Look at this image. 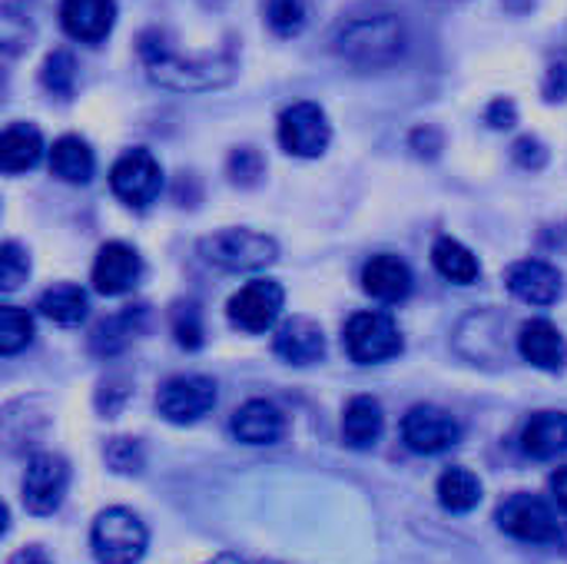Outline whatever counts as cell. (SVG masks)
Wrapping results in <instances>:
<instances>
[{"label": "cell", "mask_w": 567, "mask_h": 564, "mask_svg": "<svg viewBox=\"0 0 567 564\" xmlns=\"http://www.w3.org/2000/svg\"><path fill=\"white\" fill-rule=\"evenodd\" d=\"M405 50V30L395 13H362L339 27L336 53L359 66H385Z\"/></svg>", "instance_id": "cell-1"}, {"label": "cell", "mask_w": 567, "mask_h": 564, "mask_svg": "<svg viewBox=\"0 0 567 564\" xmlns=\"http://www.w3.org/2000/svg\"><path fill=\"white\" fill-rule=\"evenodd\" d=\"M199 256L223 273H259L276 263L279 246L272 236L256 229H219L199 239Z\"/></svg>", "instance_id": "cell-2"}, {"label": "cell", "mask_w": 567, "mask_h": 564, "mask_svg": "<svg viewBox=\"0 0 567 564\" xmlns=\"http://www.w3.org/2000/svg\"><path fill=\"white\" fill-rule=\"evenodd\" d=\"M150 535L140 515L130 509H106L96 515L90 532V548L100 564H140L146 555Z\"/></svg>", "instance_id": "cell-3"}, {"label": "cell", "mask_w": 567, "mask_h": 564, "mask_svg": "<svg viewBox=\"0 0 567 564\" xmlns=\"http://www.w3.org/2000/svg\"><path fill=\"white\" fill-rule=\"evenodd\" d=\"M143 57H146V66H150V76L169 90H209V86H219L233 76V63H219V60H183V57H173L166 47H150L143 40Z\"/></svg>", "instance_id": "cell-4"}, {"label": "cell", "mask_w": 567, "mask_h": 564, "mask_svg": "<svg viewBox=\"0 0 567 564\" xmlns=\"http://www.w3.org/2000/svg\"><path fill=\"white\" fill-rule=\"evenodd\" d=\"M342 346L352 362L359 366H379L402 352V332L392 316L385 312H355L346 322Z\"/></svg>", "instance_id": "cell-5"}, {"label": "cell", "mask_w": 567, "mask_h": 564, "mask_svg": "<svg viewBox=\"0 0 567 564\" xmlns=\"http://www.w3.org/2000/svg\"><path fill=\"white\" fill-rule=\"evenodd\" d=\"M332 140V126L329 116L319 103L312 100H299L292 106L282 110L279 116V146L289 156H302V160H316L329 150Z\"/></svg>", "instance_id": "cell-6"}, {"label": "cell", "mask_w": 567, "mask_h": 564, "mask_svg": "<svg viewBox=\"0 0 567 564\" xmlns=\"http://www.w3.org/2000/svg\"><path fill=\"white\" fill-rule=\"evenodd\" d=\"M216 382L206 376H173L156 392V412L173 425H193L216 409Z\"/></svg>", "instance_id": "cell-7"}, {"label": "cell", "mask_w": 567, "mask_h": 564, "mask_svg": "<svg viewBox=\"0 0 567 564\" xmlns=\"http://www.w3.org/2000/svg\"><path fill=\"white\" fill-rule=\"evenodd\" d=\"M110 189L126 206H136V209L150 206L163 189V170H159L156 156L143 146L126 150L110 170Z\"/></svg>", "instance_id": "cell-8"}, {"label": "cell", "mask_w": 567, "mask_h": 564, "mask_svg": "<svg viewBox=\"0 0 567 564\" xmlns=\"http://www.w3.org/2000/svg\"><path fill=\"white\" fill-rule=\"evenodd\" d=\"M462 439V425L452 412L439 409V406H412L402 419V442L415 452V455H442L452 445H458Z\"/></svg>", "instance_id": "cell-9"}, {"label": "cell", "mask_w": 567, "mask_h": 564, "mask_svg": "<svg viewBox=\"0 0 567 564\" xmlns=\"http://www.w3.org/2000/svg\"><path fill=\"white\" fill-rule=\"evenodd\" d=\"M282 302H286V289L276 279H252L239 293H233L226 316L236 329L256 336V332H266L276 326Z\"/></svg>", "instance_id": "cell-10"}, {"label": "cell", "mask_w": 567, "mask_h": 564, "mask_svg": "<svg viewBox=\"0 0 567 564\" xmlns=\"http://www.w3.org/2000/svg\"><path fill=\"white\" fill-rule=\"evenodd\" d=\"M70 485V465L53 455V452H40L27 462V475H23V505L30 515H53L63 505Z\"/></svg>", "instance_id": "cell-11"}, {"label": "cell", "mask_w": 567, "mask_h": 564, "mask_svg": "<svg viewBox=\"0 0 567 564\" xmlns=\"http://www.w3.org/2000/svg\"><path fill=\"white\" fill-rule=\"evenodd\" d=\"M498 529L518 542H532V545H551L558 542V519L548 509V502H542L538 495H512L508 502H502L498 509Z\"/></svg>", "instance_id": "cell-12"}, {"label": "cell", "mask_w": 567, "mask_h": 564, "mask_svg": "<svg viewBox=\"0 0 567 564\" xmlns=\"http://www.w3.org/2000/svg\"><path fill=\"white\" fill-rule=\"evenodd\" d=\"M143 276V259L126 243H106L96 253L93 263V289L100 296H123L130 293Z\"/></svg>", "instance_id": "cell-13"}, {"label": "cell", "mask_w": 567, "mask_h": 564, "mask_svg": "<svg viewBox=\"0 0 567 564\" xmlns=\"http://www.w3.org/2000/svg\"><path fill=\"white\" fill-rule=\"evenodd\" d=\"M60 23L80 43H100L116 23V0H63Z\"/></svg>", "instance_id": "cell-14"}, {"label": "cell", "mask_w": 567, "mask_h": 564, "mask_svg": "<svg viewBox=\"0 0 567 564\" xmlns=\"http://www.w3.org/2000/svg\"><path fill=\"white\" fill-rule=\"evenodd\" d=\"M412 286H415V276L409 263L392 253H379L362 266V289L379 302H389V306L402 302L412 296Z\"/></svg>", "instance_id": "cell-15"}, {"label": "cell", "mask_w": 567, "mask_h": 564, "mask_svg": "<svg viewBox=\"0 0 567 564\" xmlns=\"http://www.w3.org/2000/svg\"><path fill=\"white\" fill-rule=\"evenodd\" d=\"M505 283L515 299L528 306H551L561 296V273L542 259H522L505 273Z\"/></svg>", "instance_id": "cell-16"}, {"label": "cell", "mask_w": 567, "mask_h": 564, "mask_svg": "<svg viewBox=\"0 0 567 564\" xmlns=\"http://www.w3.org/2000/svg\"><path fill=\"white\" fill-rule=\"evenodd\" d=\"M272 349L289 366H312L326 356V336H322L319 322H312L306 316H292L276 329Z\"/></svg>", "instance_id": "cell-17"}, {"label": "cell", "mask_w": 567, "mask_h": 564, "mask_svg": "<svg viewBox=\"0 0 567 564\" xmlns=\"http://www.w3.org/2000/svg\"><path fill=\"white\" fill-rule=\"evenodd\" d=\"M518 352L525 362H532L535 369H545V372H558L567 366L565 336L548 319H528L518 329Z\"/></svg>", "instance_id": "cell-18"}, {"label": "cell", "mask_w": 567, "mask_h": 564, "mask_svg": "<svg viewBox=\"0 0 567 564\" xmlns=\"http://www.w3.org/2000/svg\"><path fill=\"white\" fill-rule=\"evenodd\" d=\"M229 429L243 445H276L286 435V416L266 399H249L233 412Z\"/></svg>", "instance_id": "cell-19"}, {"label": "cell", "mask_w": 567, "mask_h": 564, "mask_svg": "<svg viewBox=\"0 0 567 564\" xmlns=\"http://www.w3.org/2000/svg\"><path fill=\"white\" fill-rule=\"evenodd\" d=\"M522 452L538 462L567 455V412H535L522 429Z\"/></svg>", "instance_id": "cell-20"}, {"label": "cell", "mask_w": 567, "mask_h": 564, "mask_svg": "<svg viewBox=\"0 0 567 564\" xmlns=\"http://www.w3.org/2000/svg\"><path fill=\"white\" fill-rule=\"evenodd\" d=\"M382 429H385V416H382L379 399H372V396L349 399V406L342 412V435L352 449H359V452L372 449L382 439Z\"/></svg>", "instance_id": "cell-21"}, {"label": "cell", "mask_w": 567, "mask_h": 564, "mask_svg": "<svg viewBox=\"0 0 567 564\" xmlns=\"http://www.w3.org/2000/svg\"><path fill=\"white\" fill-rule=\"evenodd\" d=\"M43 156V136L30 123H10L0 136V170L3 173H23L37 166Z\"/></svg>", "instance_id": "cell-22"}, {"label": "cell", "mask_w": 567, "mask_h": 564, "mask_svg": "<svg viewBox=\"0 0 567 564\" xmlns=\"http://www.w3.org/2000/svg\"><path fill=\"white\" fill-rule=\"evenodd\" d=\"M50 170L63 183H90L96 170V156L83 136H60L50 146Z\"/></svg>", "instance_id": "cell-23"}, {"label": "cell", "mask_w": 567, "mask_h": 564, "mask_svg": "<svg viewBox=\"0 0 567 564\" xmlns=\"http://www.w3.org/2000/svg\"><path fill=\"white\" fill-rule=\"evenodd\" d=\"M432 263H435L439 276H445V279L455 283V286H472V283H478V276H482V263L475 259V253H472L465 243L452 239V236L435 239V246H432Z\"/></svg>", "instance_id": "cell-24"}, {"label": "cell", "mask_w": 567, "mask_h": 564, "mask_svg": "<svg viewBox=\"0 0 567 564\" xmlns=\"http://www.w3.org/2000/svg\"><path fill=\"white\" fill-rule=\"evenodd\" d=\"M37 309H40L50 322H56V326H80V322L86 319V312H90V299H86V293H83L80 286H73V283H56V286H50V289L40 296Z\"/></svg>", "instance_id": "cell-25"}, {"label": "cell", "mask_w": 567, "mask_h": 564, "mask_svg": "<svg viewBox=\"0 0 567 564\" xmlns=\"http://www.w3.org/2000/svg\"><path fill=\"white\" fill-rule=\"evenodd\" d=\"M482 502V482L468 469H445L439 479V505L452 515H468Z\"/></svg>", "instance_id": "cell-26"}, {"label": "cell", "mask_w": 567, "mask_h": 564, "mask_svg": "<svg viewBox=\"0 0 567 564\" xmlns=\"http://www.w3.org/2000/svg\"><path fill=\"white\" fill-rule=\"evenodd\" d=\"M33 342V316L20 306H0V356H17Z\"/></svg>", "instance_id": "cell-27"}, {"label": "cell", "mask_w": 567, "mask_h": 564, "mask_svg": "<svg viewBox=\"0 0 567 564\" xmlns=\"http://www.w3.org/2000/svg\"><path fill=\"white\" fill-rule=\"evenodd\" d=\"M306 17H309V0H266V23L279 37L302 33Z\"/></svg>", "instance_id": "cell-28"}, {"label": "cell", "mask_w": 567, "mask_h": 564, "mask_svg": "<svg viewBox=\"0 0 567 564\" xmlns=\"http://www.w3.org/2000/svg\"><path fill=\"white\" fill-rule=\"evenodd\" d=\"M40 80L50 93L56 96H66L76 83V63L66 50H53L47 60H43V70H40Z\"/></svg>", "instance_id": "cell-29"}, {"label": "cell", "mask_w": 567, "mask_h": 564, "mask_svg": "<svg viewBox=\"0 0 567 564\" xmlns=\"http://www.w3.org/2000/svg\"><path fill=\"white\" fill-rule=\"evenodd\" d=\"M133 329H136L133 312H123V316H113V319L100 322V326H96V332H93V352H100V356H113V352H120V349L130 342Z\"/></svg>", "instance_id": "cell-30"}, {"label": "cell", "mask_w": 567, "mask_h": 564, "mask_svg": "<svg viewBox=\"0 0 567 564\" xmlns=\"http://www.w3.org/2000/svg\"><path fill=\"white\" fill-rule=\"evenodd\" d=\"M27 276H30V256L17 243H3L0 246V293L10 296L13 289H20V283H27Z\"/></svg>", "instance_id": "cell-31"}, {"label": "cell", "mask_w": 567, "mask_h": 564, "mask_svg": "<svg viewBox=\"0 0 567 564\" xmlns=\"http://www.w3.org/2000/svg\"><path fill=\"white\" fill-rule=\"evenodd\" d=\"M173 336L183 349H199L203 346V319L193 302H179L173 309Z\"/></svg>", "instance_id": "cell-32"}, {"label": "cell", "mask_w": 567, "mask_h": 564, "mask_svg": "<svg viewBox=\"0 0 567 564\" xmlns=\"http://www.w3.org/2000/svg\"><path fill=\"white\" fill-rule=\"evenodd\" d=\"M488 120H492V126H512L515 123V106L508 103V100H498L495 106H492V113H488Z\"/></svg>", "instance_id": "cell-33"}, {"label": "cell", "mask_w": 567, "mask_h": 564, "mask_svg": "<svg viewBox=\"0 0 567 564\" xmlns=\"http://www.w3.org/2000/svg\"><path fill=\"white\" fill-rule=\"evenodd\" d=\"M551 492H555L558 505L567 512V469H558V472H555V479H551Z\"/></svg>", "instance_id": "cell-34"}, {"label": "cell", "mask_w": 567, "mask_h": 564, "mask_svg": "<svg viewBox=\"0 0 567 564\" xmlns=\"http://www.w3.org/2000/svg\"><path fill=\"white\" fill-rule=\"evenodd\" d=\"M209 564H249V562H243V558H236V555H216Z\"/></svg>", "instance_id": "cell-35"}, {"label": "cell", "mask_w": 567, "mask_h": 564, "mask_svg": "<svg viewBox=\"0 0 567 564\" xmlns=\"http://www.w3.org/2000/svg\"><path fill=\"white\" fill-rule=\"evenodd\" d=\"M27 564H50V562H43V558H37V555H33V558H30Z\"/></svg>", "instance_id": "cell-36"}, {"label": "cell", "mask_w": 567, "mask_h": 564, "mask_svg": "<svg viewBox=\"0 0 567 564\" xmlns=\"http://www.w3.org/2000/svg\"><path fill=\"white\" fill-rule=\"evenodd\" d=\"M262 564H276V562H262Z\"/></svg>", "instance_id": "cell-37"}]
</instances>
